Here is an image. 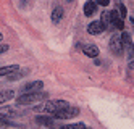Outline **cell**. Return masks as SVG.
<instances>
[{"instance_id": "obj_1", "label": "cell", "mask_w": 134, "mask_h": 129, "mask_svg": "<svg viewBox=\"0 0 134 129\" xmlns=\"http://www.w3.org/2000/svg\"><path fill=\"white\" fill-rule=\"evenodd\" d=\"M49 97L47 92L44 91H37V92H29V94H23L21 97L16 98V103L18 105H29V103H37L41 100H45Z\"/></svg>"}, {"instance_id": "obj_2", "label": "cell", "mask_w": 134, "mask_h": 129, "mask_svg": "<svg viewBox=\"0 0 134 129\" xmlns=\"http://www.w3.org/2000/svg\"><path fill=\"white\" fill-rule=\"evenodd\" d=\"M66 106H70V103L66 102V100H49V102H45L44 105H41L42 111H47V113H50L52 116H53L55 113L62 111L63 108H66Z\"/></svg>"}, {"instance_id": "obj_3", "label": "cell", "mask_w": 134, "mask_h": 129, "mask_svg": "<svg viewBox=\"0 0 134 129\" xmlns=\"http://www.w3.org/2000/svg\"><path fill=\"white\" fill-rule=\"evenodd\" d=\"M79 113H81V110H79L78 106H73V105H70V106L63 108L62 111L55 113V115H53V118H57V120H71V118L78 116Z\"/></svg>"}, {"instance_id": "obj_4", "label": "cell", "mask_w": 134, "mask_h": 129, "mask_svg": "<svg viewBox=\"0 0 134 129\" xmlns=\"http://www.w3.org/2000/svg\"><path fill=\"white\" fill-rule=\"evenodd\" d=\"M36 124L39 126L41 129H52L55 126V121H53V118L52 116H44V115H39V116H36Z\"/></svg>"}, {"instance_id": "obj_5", "label": "cell", "mask_w": 134, "mask_h": 129, "mask_svg": "<svg viewBox=\"0 0 134 129\" xmlns=\"http://www.w3.org/2000/svg\"><path fill=\"white\" fill-rule=\"evenodd\" d=\"M123 42H121V37L116 36V34H113L111 39H110V50L115 53V55H121L123 53Z\"/></svg>"}, {"instance_id": "obj_6", "label": "cell", "mask_w": 134, "mask_h": 129, "mask_svg": "<svg viewBox=\"0 0 134 129\" xmlns=\"http://www.w3.org/2000/svg\"><path fill=\"white\" fill-rule=\"evenodd\" d=\"M18 115H20V111H18L15 106H12V105H3V106H0V116L7 118V120L16 118Z\"/></svg>"}, {"instance_id": "obj_7", "label": "cell", "mask_w": 134, "mask_h": 129, "mask_svg": "<svg viewBox=\"0 0 134 129\" xmlns=\"http://www.w3.org/2000/svg\"><path fill=\"white\" fill-rule=\"evenodd\" d=\"M44 87V82L42 81H32V82H27L21 87V91L24 94H29V92H37V91H41V89Z\"/></svg>"}, {"instance_id": "obj_8", "label": "cell", "mask_w": 134, "mask_h": 129, "mask_svg": "<svg viewBox=\"0 0 134 129\" xmlns=\"http://www.w3.org/2000/svg\"><path fill=\"white\" fill-rule=\"evenodd\" d=\"M103 31H107L105 26L100 23V21H92L89 26H87V32L92 34V36H97V34H102Z\"/></svg>"}, {"instance_id": "obj_9", "label": "cell", "mask_w": 134, "mask_h": 129, "mask_svg": "<svg viewBox=\"0 0 134 129\" xmlns=\"http://www.w3.org/2000/svg\"><path fill=\"white\" fill-rule=\"evenodd\" d=\"M82 52L86 57H89V58H97L100 50H99V47L97 45H94V44H89V45H84L82 47Z\"/></svg>"}, {"instance_id": "obj_10", "label": "cell", "mask_w": 134, "mask_h": 129, "mask_svg": "<svg viewBox=\"0 0 134 129\" xmlns=\"http://www.w3.org/2000/svg\"><path fill=\"white\" fill-rule=\"evenodd\" d=\"M18 69H20V66H18V65H7V66H2V68H0V77H7L8 74L18 71Z\"/></svg>"}, {"instance_id": "obj_11", "label": "cell", "mask_w": 134, "mask_h": 129, "mask_svg": "<svg viewBox=\"0 0 134 129\" xmlns=\"http://www.w3.org/2000/svg\"><path fill=\"white\" fill-rule=\"evenodd\" d=\"M97 13V3L95 2H86L84 3V15L86 16H92V15H95Z\"/></svg>"}, {"instance_id": "obj_12", "label": "cell", "mask_w": 134, "mask_h": 129, "mask_svg": "<svg viewBox=\"0 0 134 129\" xmlns=\"http://www.w3.org/2000/svg\"><path fill=\"white\" fill-rule=\"evenodd\" d=\"M62 18H63V8H62V7H55L53 12H52V16H50L52 23H53V24H58V23L62 21Z\"/></svg>"}, {"instance_id": "obj_13", "label": "cell", "mask_w": 134, "mask_h": 129, "mask_svg": "<svg viewBox=\"0 0 134 129\" xmlns=\"http://www.w3.org/2000/svg\"><path fill=\"white\" fill-rule=\"evenodd\" d=\"M15 97L13 91H0V103H7L8 100H12Z\"/></svg>"}, {"instance_id": "obj_14", "label": "cell", "mask_w": 134, "mask_h": 129, "mask_svg": "<svg viewBox=\"0 0 134 129\" xmlns=\"http://www.w3.org/2000/svg\"><path fill=\"white\" fill-rule=\"evenodd\" d=\"M26 73H27V71H24V69H18V71L8 74L7 79H8V81H18V79H21L23 76H26Z\"/></svg>"}, {"instance_id": "obj_15", "label": "cell", "mask_w": 134, "mask_h": 129, "mask_svg": "<svg viewBox=\"0 0 134 129\" xmlns=\"http://www.w3.org/2000/svg\"><path fill=\"white\" fill-rule=\"evenodd\" d=\"M100 23L105 26V29H108V26H111V18H110V12H103L100 15Z\"/></svg>"}, {"instance_id": "obj_16", "label": "cell", "mask_w": 134, "mask_h": 129, "mask_svg": "<svg viewBox=\"0 0 134 129\" xmlns=\"http://www.w3.org/2000/svg\"><path fill=\"white\" fill-rule=\"evenodd\" d=\"M120 37H121V42H123V47H129V45H132V41H131V34H129L128 31H123Z\"/></svg>"}, {"instance_id": "obj_17", "label": "cell", "mask_w": 134, "mask_h": 129, "mask_svg": "<svg viewBox=\"0 0 134 129\" xmlns=\"http://www.w3.org/2000/svg\"><path fill=\"white\" fill-rule=\"evenodd\" d=\"M10 126H15V123L12 120H7V118L0 116V129H7V127H10Z\"/></svg>"}, {"instance_id": "obj_18", "label": "cell", "mask_w": 134, "mask_h": 129, "mask_svg": "<svg viewBox=\"0 0 134 129\" xmlns=\"http://www.w3.org/2000/svg\"><path fill=\"white\" fill-rule=\"evenodd\" d=\"M87 126H86L84 123H76V124H66V126H62L60 129H86Z\"/></svg>"}, {"instance_id": "obj_19", "label": "cell", "mask_w": 134, "mask_h": 129, "mask_svg": "<svg viewBox=\"0 0 134 129\" xmlns=\"http://www.w3.org/2000/svg\"><path fill=\"white\" fill-rule=\"evenodd\" d=\"M111 26H113V27H116V29H120V31H124V23H123V19H121V18L115 19V21L111 23Z\"/></svg>"}, {"instance_id": "obj_20", "label": "cell", "mask_w": 134, "mask_h": 129, "mask_svg": "<svg viewBox=\"0 0 134 129\" xmlns=\"http://www.w3.org/2000/svg\"><path fill=\"white\" fill-rule=\"evenodd\" d=\"M118 15H120L121 19H124V18L128 16V10H126V7H124V5H118Z\"/></svg>"}, {"instance_id": "obj_21", "label": "cell", "mask_w": 134, "mask_h": 129, "mask_svg": "<svg viewBox=\"0 0 134 129\" xmlns=\"http://www.w3.org/2000/svg\"><path fill=\"white\" fill-rule=\"evenodd\" d=\"M97 5H102V7H108V3H110V0H97L95 2Z\"/></svg>"}, {"instance_id": "obj_22", "label": "cell", "mask_w": 134, "mask_h": 129, "mask_svg": "<svg viewBox=\"0 0 134 129\" xmlns=\"http://www.w3.org/2000/svg\"><path fill=\"white\" fill-rule=\"evenodd\" d=\"M8 48H10V47H8V45H0V55H2L3 52H7Z\"/></svg>"}, {"instance_id": "obj_23", "label": "cell", "mask_w": 134, "mask_h": 129, "mask_svg": "<svg viewBox=\"0 0 134 129\" xmlns=\"http://www.w3.org/2000/svg\"><path fill=\"white\" fill-rule=\"evenodd\" d=\"M129 68H131V69H134V58H132V60L129 61Z\"/></svg>"}, {"instance_id": "obj_24", "label": "cell", "mask_w": 134, "mask_h": 129, "mask_svg": "<svg viewBox=\"0 0 134 129\" xmlns=\"http://www.w3.org/2000/svg\"><path fill=\"white\" fill-rule=\"evenodd\" d=\"M2 39H3V36H2V34H0V42H2Z\"/></svg>"}, {"instance_id": "obj_25", "label": "cell", "mask_w": 134, "mask_h": 129, "mask_svg": "<svg viewBox=\"0 0 134 129\" xmlns=\"http://www.w3.org/2000/svg\"><path fill=\"white\" fill-rule=\"evenodd\" d=\"M131 47H132V52H134V42H132V45H131Z\"/></svg>"}, {"instance_id": "obj_26", "label": "cell", "mask_w": 134, "mask_h": 129, "mask_svg": "<svg viewBox=\"0 0 134 129\" xmlns=\"http://www.w3.org/2000/svg\"><path fill=\"white\" fill-rule=\"evenodd\" d=\"M131 21H132V23H134V18H131Z\"/></svg>"}]
</instances>
